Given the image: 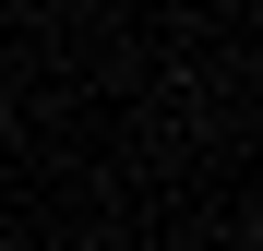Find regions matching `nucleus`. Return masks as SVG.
I'll return each mask as SVG.
<instances>
[{"instance_id": "1", "label": "nucleus", "mask_w": 263, "mask_h": 251, "mask_svg": "<svg viewBox=\"0 0 263 251\" xmlns=\"http://www.w3.org/2000/svg\"><path fill=\"white\" fill-rule=\"evenodd\" d=\"M251 251H263V203H251Z\"/></svg>"}]
</instances>
